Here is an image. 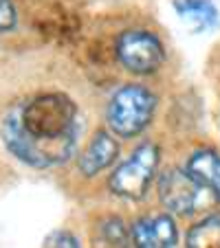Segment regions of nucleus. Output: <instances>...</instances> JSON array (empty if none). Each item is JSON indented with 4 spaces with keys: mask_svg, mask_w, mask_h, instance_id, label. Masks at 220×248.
<instances>
[{
    "mask_svg": "<svg viewBox=\"0 0 220 248\" xmlns=\"http://www.w3.org/2000/svg\"><path fill=\"white\" fill-rule=\"evenodd\" d=\"M77 110L64 94H42L16 106L2 121L0 136L18 160L38 169L55 167L73 156L77 145Z\"/></svg>",
    "mask_w": 220,
    "mask_h": 248,
    "instance_id": "nucleus-1",
    "label": "nucleus"
},
{
    "mask_svg": "<svg viewBox=\"0 0 220 248\" xmlns=\"http://www.w3.org/2000/svg\"><path fill=\"white\" fill-rule=\"evenodd\" d=\"M156 108V99L143 86H123L115 97L110 99L108 106V123L110 130L119 136H130L139 134L148 123H150L152 114Z\"/></svg>",
    "mask_w": 220,
    "mask_h": 248,
    "instance_id": "nucleus-2",
    "label": "nucleus"
},
{
    "mask_svg": "<svg viewBox=\"0 0 220 248\" xmlns=\"http://www.w3.org/2000/svg\"><path fill=\"white\" fill-rule=\"evenodd\" d=\"M156 165H159V150L152 143H145L139 150H135V154L128 163H123L110 176L108 187L119 198L139 200V198L145 196L152 178H154Z\"/></svg>",
    "mask_w": 220,
    "mask_h": 248,
    "instance_id": "nucleus-3",
    "label": "nucleus"
},
{
    "mask_svg": "<svg viewBox=\"0 0 220 248\" xmlns=\"http://www.w3.org/2000/svg\"><path fill=\"white\" fill-rule=\"evenodd\" d=\"M117 55L128 70L145 75V73H152V70L159 68L165 57V51L159 38L152 33L128 31L117 42Z\"/></svg>",
    "mask_w": 220,
    "mask_h": 248,
    "instance_id": "nucleus-4",
    "label": "nucleus"
},
{
    "mask_svg": "<svg viewBox=\"0 0 220 248\" xmlns=\"http://www.w3.org/2000/svg\"><path fill=\"white\" fill-rule=\"evenodd\" d=\"M198 193H201V185L194 180L189 171L183 169H168L161 176L159 183V196L161 202L174 213L181 216H189L196 209Z\"/></svg>",
    "mask_w": 220,
    "mask_h": 248,
    "instance_id": "nucleus-5",
    "label": "nucleus"
},
{
    "mask_svg": "<svg viewBox=\"0 0 220 248\" xmlns=\"http://www.w3.org/2000/svg\"><path fill=\"white\" fill-rule=\"evenodd\" d=\"M132 239L141 248H169L176 246L178 235L172 217L152 216L136 222L135 229H132Z\"/></svg>",
    "mask_w": 220,
    "mask_h": 248,
    "instance_id": "nucleus-6",
    "label": "nucleus"
},
{
    "mask_svg": "<svg viewBox=\"0 0 220 248\" xmlns=\"http://www.w3.org/2000/svg\"><path fill=\"white\" fill-rule=\"evenodd\" d=\"M117 152H119L117 140L108 132H99L93 139V143L88 145V150L84 152V156L80 158V171L84 176H95V173L106 169L117 158Z\"/></svg>",
    "mask_w": 220,
    "mask_h": 248,
    "instance_id": "nucleus-7",
    "label": "nucleus"
},
{
    "mask_svg": "<svg viewBox=\"0 0 220 248\" xmlns=\"http://www.w3.org/2000/svg\"><path fill=\"white\" fill-rule=\"evenodd\" d=\"M187 171L201 187L209 189L216 200H220V156L211 150H201L189 158Z\"/></svg>",
    "mask_w": 220,
    "mask_h": 248,
    "instance_id": "nucleus-8",
    "label": "nucleus"
},
{
    "mask_svg": "<svg viewBox=\"0 0 220 248\" xmlns=\"http://www.w3.org/2000/svg\"><path fill=\"white\" fill-rule=\"evenodd\" d=\"M174 9L192 31L203 33L218 24V11L209 0H176Z\"/></svg>",
    "mask_w": 220,
    "mask_h": 248,
    "instance_id": "nucleus-9",
    "label": "nucleus"
},
{
    "mask_svg": "<svg viewBox=\"0 0 220 248\" xmlns=\"http://www.w3.org/2000/svg\"><path fill=\"white\" fill-rule=\"evenodd\" d=\"M187 246L192 248H220V213L201 220L187 235Z\"/></svg>",
    "mask_w": 220,
    "mask_h": 248,
    "instance_id": "nucleus-10",
    "label": "nucleus"
},
{
    "mask_svg": "<svg viewBox=\"0 0 220 248\" xmlns=\"http://www.w3.org/2000/svg\"><path fill=\"white\" fill-rule=\"evenodd\" d=\"M18 22V14L11 0H0V33L11 31Z\"/></svg>",
    "mask_w": 220,
    "mask_h": 248,
    "instance_id": "nucleus-11",
    "label": "nucleus"
},
{
    "mask_svg": "<svg viewBox=\"0 0 220 248\" xmlns=\"http://www.w3.org/2000/svg\"><path fill=\"white\" fill-rule=\"evenodd\" d=\"M44 246H66V248H75V246H80V242H77L75 235L66 233V231H55V233H51L47 239H44Z\"/></svg>",
    "mask_w": 220,
    "mask_h": 248,
    "instance_id": "nucleus-12",
    "label": "nucleus"
},
{
    "mask_svg": "<svg viewBox=\"0 0 220 248\" xmlns=\"http://www.w3.org/2000/svg\"><path fill=\"white\" fill-rule=\"evenodd\" d=\"M123 237H126V229H123V224L121 222H117V220H113L110 224L106 226V239H110L113 244H121L123 242Z\"/></svg>",
    "mask_w": 220,
    "mask_h": 248,
    "instance_id": "nucleus-13",
    "label": "nucleus"
}]
</instances>
